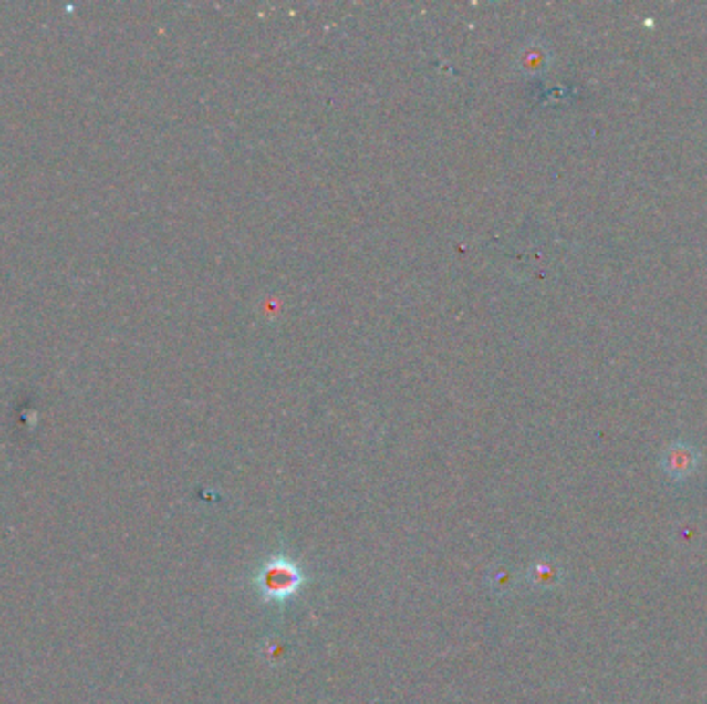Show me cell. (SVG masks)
Masks as SVG:
<instances>
[{
    "label": "cell",
    "instance_id": "6da1fadb",
    "mask_svg": "<svg viewBox=\"0 0 707 704\" xmlns=\"http://www.w3.org/2000/svg\"><path fill=\"white\" fill-rule=\"evenodd\" d=\"M699 465V452L685 442H674L664 450L662 455V469L664 473L674 481L687 480L689 475L695 473Z\"/></svg>",
    "mask_w": 707,
    "mask_h": 704
},
{
    "label": "cell",
    "instance_id": "7a4b0ae2",
    "mask_svg": "<svg viewBox=\"0 0 707 704\" xmlns=\"http://www.w3.org/2000/svg\"><path fill=\"white\" fill-rule=\"evenodd\" d=\"M300 575L296 568H292L286 562L271 564L261 576V586L267 591L269 597L282 599L287 597L294 589H298Z\"/></svg>",
    "mask_w": 707,
    "mask_h": 704
},
{
    "label": "cell",
    "instance_id": "3957f363",
    "mask_svg": "<svg viewBox=\"0 0 707 704\" xmlns=\"http://www.w3.org/2000/svg\"><path fill=\"white\" fill-rule=\"evenodd\" d=\"M534 581L540 586H550L558 581V568L550 562H542L534 568Z\"/></svg>",
    "mask_w": 707,
    "mask_h": 704
}]
</instances>
